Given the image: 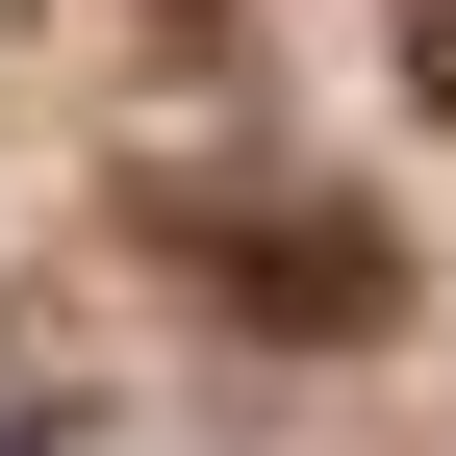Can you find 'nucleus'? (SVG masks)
I'll list each match as a JSON object with an SVG mask.
<instances>
[{
	"instance_id": "3",
	"label": "nucleus",
	"mask_w": 456,
	"mask_h": 456,
	"mask_svg": "<svg viewBox=\"0 0 456 456\" xmlns=\"http://www.w3.org/2000/svg\"><path fill=\"white\" fill-rule=\"evenodd\" d=\"M102 26H152V51H203V26H228V0H102Z\"/></svg>"
},
{
	"instance_id": "2",
	"label": "nucleus",
	"mask_w": 456,
	"mask_h": 456,
	"mask_svg": "<svg viewBox=\"0 0 456 456\" xmlns=\"http://www.w3.org/2000/svg\"><path fill=\"white\" fill-rule=\"evenodd\" d=\"M380 51H406V102L456 127V0H380Z\"/></svg>"
},
{
	"instance_id": "1",
	"label": "nucleus",
	"mask_w": 456,
	"mask_h": 456,
	"mask_svg": "<svg viewBox=\"0 0 456 456\" xmlns=\"http://www.w3.org/2000/svg\"><path fill=\"white\" fill-rule=\"evenodd\" d=\"M152 279H203L279 355H380V330H406V228L355 178H152Z\"/></svg>"
}]
</instances>
